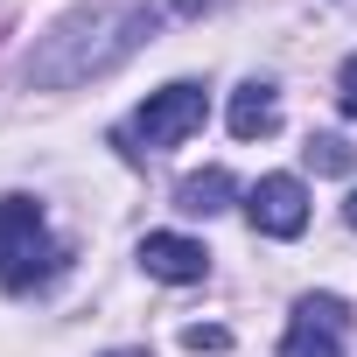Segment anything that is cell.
Returning <instances> with one entry per match:
<instances>
[{
	"mask_svg": "<svg viewBox=\"0 0 357 357\" xmlns=\"http://www.w3.org/2000/svg\"><path fill=\"white\" fill-rule=\"evenodd\" d=\"M343 329H350V308L336 294H301L280 357H343Z\"/></svg>",
	"mask_w": 357,
	"mask_h": 357,
	"instance_id": "277c9868",
	"label": "cell"
},
{
	"mask_svg": "<svg viewBox=\"0 0 357 357\" xmlns=\"http://www.w3.org/2000/svg\"><path fill=\"white\" fill-rule=\"evenodd\" d=\"M273 126H280V98H273V84H259V77L238 84V91H231V133H238V140H266Z\"/></svg>",
	"mask_w": 357,
	"mask_h": 357,
	"instance_id": "52a82bcc",
	"label": "cell"
},
{
	"mask_svg": "<svg viewBox=\"0 0 357 357\" xmlns=\"http://www.w3.org/2000/svg\"><path fill=\"white\" fill-rule=\"evenodd\" d=\"M197 8H204V0H126V8H84V15H70V22H56L43 36V50L29 56V84L36 91L91 84V77L119 70L133 50H147L168 15H197Z\"/></svg>",
	"mask_w": 357,
	"mask_h": 357,
	"instance_id": "6da1fadb",
	"label": "cell"
},
{
	"mask_svg": "<svg viewBox=\"0 0 357 357\" xmlns=\"http://www.w3.org/2000/svg\"><path fill=\"white\" fill-rule=\"evenodd\" d=\"M105 357H147V350H105Z\"/></svg>",
	"mask_w": 357,
	"mask_h": 357,
	"instance_id": "4fadbf2b",
	"label": "cell"
},
{
	"mask_svg": "<svg viewBox=\"0 0 357 357\" xmlns=\"http://www.w3.org/2000/svg\"><path fill=\"white\" fill-rule=\"evenodd\" d=\"M245 218L259 238H301L308 231V190L301 175H259L252 197H245Z\"/></svg>",
	"mask_w": 357,
	"mask_h": 357,
	"instance_id": "5b68a950",
	"label": "cell"
},
{
	"mask_svg": "<svg viewBox=\"0 0 357 357\" xmlns=\"http://www.w3.org/2000/svg\"><path fill=\"white\" fill-rule=\"evenodd\" d=\"M336 105L357 119V56H343V77H336Z\"/></svg>",
	"mask_w": 357,
	"mask_h": 357,
	"instance_id": "8fae6325",
	"label": "cell"
},
{
	"mask_svg": "<svg viewBox=\"0 0 357 357\" xmlns=\"http://www.w3.org/2000/svg\"><path fill=\"white\" fill-rule=\"evenodd\" d=\"M231 197H238L231 168H204V175H183V190H175V211H183V218H218Z\"/></svg>",
	"mask_w": 357,
	"mask_h": 357,
	"instance_id": "ba28073f",
	"label": "cell"
},
{
	"mask_svg": "<svg viewBox=\"0 0 357 357\" xmlns=\"http://www.w3.org/2000/svg\"><path fill=\"white\" fill-rule=\"evenodd\" d=\"M204 119H211V98H204V84H161V91H147V105L133 112V126L119 133V140H140L147 154H161V147H183L190 133H204Z\"/></svg>",
	"mask_w": 357,
	"mask_h": 357,
	"instance_id": "3957f363",
	"label": "cell"
},
{
	"mask_svg": "<svg viewBox=\"0 0 357 357\" xmlns=\"http://www.w3.org/2000/svg\"><path fill=\"white\" fill-rule=\"evenodd\" d=\"M63 259L70 252L56 245V231H50V218H43L36 197H0V287L29 294V287L56 280Z\"/></svg>",
	"mask_w": 357,
	"mask_h": 357,
	"instance_id": "7a4b0ae2",
	"label": "cell"
},
{
	"mask_svg": "<svg viewBox=\"0 0 357 357\" xmlns=\"http://www.w3.org/2000/svg\"><path fill=\"white\" fill-rule=\"evenodd\" d=\"M183 343H190V350H231V336H225L218 322H197V329H183Z\"/></svg>",
	"mask_w": 357,
	"mask_h": 357,
	"instance_id": "30bf717a",
	"label": "cell"
},
{
	"mask_svg": "<svg viewBox=\"0 0 357 357\" xmlns=\"http://www.w3.org/2000/svg\"><path fill=\"white\" fill-rule=\"evenodd\" d=\"M343 218H350V231H357V190H350V204H343Z\"/></svg>",
	"mask_w": 357,
	"mask_h": 357,
	"instance_id": "7c38bea8",
	"label": "cell"
},
{
	"mask_svg": "<svg viewBox=\"0 0 357 357\" xmlns=\"http://www.w3.org/2000/svg\"><path fill=\"white\" fill-rule=\"evenodd\" d=\"M350 161H357V154H350L343 133H315V140H308V168H315V175H350Z\"/></svg>",
	"mask_w": 357,
	"mask_h": 357,
	"instance_id": "9c48e42d",
	"label": "cell"
},
{
	"mask_svg": "<svg viewBox=\"0 0 357 357\" xmlns=\"http://www.w3.org/2000/svg\"><path fill=\"white\" fill-rule=\"evenodd\" d=\"M140 266H147L154 280L190 287V280H204V273H211V252H204L197 238H183V231H147V238H140Z\"/></svg>",
	"mask_w": 357,
	"mask_h": 357,
	"instance_id": "8992f818",
	"label": "cell"
}]
</instances>
